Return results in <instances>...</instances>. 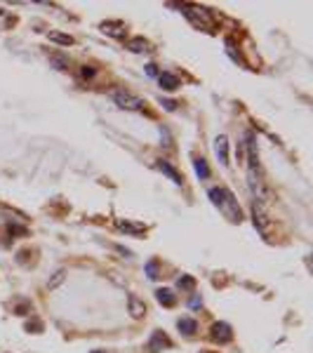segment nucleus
Wrapping results in <instances>:
<instances>
[{"instance_id":"obj_1","label":"nucleus","mask_w":313,"mask_h":353,"mask_svg":"<svg viewBox=\"0 0 313 353\" xmlns=\"http://www.w3.org/2000/svg\"><path fill=\"white\" fill-rule=\"evenodd\" d=\"M210 200L217 205L219 210L224 212V217L229 219V221H233V224H240L243 221V212H240V205H238V200L233 198V193L229 189H210Z\"/></svg>"},{"instance_id":"obj_2","label":"nucleus","mask_w":313,"mask_h":353,"mask_svg":"<svg viewBox=\"0 0 313 353\" xmlns=\"http://www.w3.org/2000/svg\"><path fill=\"white\" fill-rule=\"evenodd\" d=\"M179 10L184 12V17H186L196 28H200V31H212V28H215V17L207 12L205 7L186 5V2H184V5H179Z\"/></svg>"},{"instance_id":"obj_3","label":"nucleus","mask_w":313,"mask_h":353,"mask_svg":"<svg viewBox=\"0 0 313 353\" xmlns=\"http://www.w3.org/2000/svg\"><path fill=\"white\" fill-rule=\"evenodd\" d=\"M247 186H250V193H252V200L266 205L271 200V193L266 189V184L261 181V175L254 172V170H247Z\"/></svg>"},{"instance_id":"obj_4","label":"nucleus","mask_w":313,"mask_h":353,"mask_svg":"<svg viewBox=\"0 0 313 353\" xmlns=\"http://www.w3.org/2000/svg\"><path fill=\"white\" fill-rule=\"evenodd\" d=\"M111 99L116 101V106H120V109H125V111L144 109V99L132 95V92H127V90H113V92H111Z\"/></svg>"},{"instance_id":"obj_5","label":"nucleus","mask_w":313,"mask_h":353,"mask_svg":"<svg viewBox=\"0 0 313 353\" xmlns=\"http://www.w3.org/2000/svg\"><path fill=\"white\" fill-rule=\"evenodd\" d=\"M252 221H254L257 231L261 233L264 238H269V235H271L273 226H271V219H269V215H266V205L252 200Z\"/></svg>"},{"instance_id":"obj_6","label":"nucleus","mask_w":313,"mask_h":353,"mask_svg":"<svg viewBox=\"0 0 313 353\" xmlns=\"http://www.w3.org/2000/svg\"><path fill=\"white\" fill-rule=\"evenodd\" d=\"M210 339L215 344H229L233 339V330L229 323H215L210 327Z\"/></svg>"},{"instance_id":"obj_7","label":"nucleus","mask_w":313,"mask_h":353,"mask_svg":"<svg viewBox=\"0 0 313 353\" xmlns=\"http://www.w3.org/2000/svg\"><path fill=\"white\" fill-rule=\"evenodd\" d=\"M245 151H247V163L250 167L247 170H254L259 172V153H257V141H254V132H245Z\"/></svg>"},{"instance_id":"obj_8","label":"nucleus","mask_w":313,"mask_h":353,"mask_svg":"<svg viewBox=\"0 0 313 353\" xmlns=\"http://www.w3.org/2000/svg\"><path fill=\"white\" fill-rule=\"evenodd\" d=\"M127 309H130V315H132L135 320H141V318L146 315V304L137 297V294H130V297H127Z\"/></svg>"},{"instance_id":"obj_9","label":"nucleus","mask_w":313,"mask_h":353,"mask_svg":"<svg viewBox=\"0 0 313 353\" xmlns=\"http://www.w3.org/2000/svg\"><path fill=\"white\" fill-rule=\"evenodd\" d=\"M215 153H217L219 163L229 165V137L226 135H219L217 139H215Z\"/></svg>"},{"instance_id":"obj_10","label":"nucleus","mask_w":313,"mask_h":353,"mask_svg":"<svg viewBox=\"0 0 313 353\" xmlns=\"http://www.w3.org/2000/svg\"><path fill=\"white\" fill-rule=\"evenodd\" d=\"M99 28H101V33H106L111 38H125V33H127L123 21H104Z\"/></svg>"},{"instance_id":"obj_11","label":"nucleus","mask_w":313,"mask_h":353,"mask_svg":"<svg viewBox=\"0 0 313 353\" xmlns=\"http://www.w3.org/2000/svg\"><path fill=\"white\" fill-rule=\"evenodd\" d=\"M116 229L123 233H130V235H139V233L146 231L144 224H135V221H130V219H116Z\"/></svg>"},{"instance_id":"obj_12","label":"nucleus","mask_w":313,"mask_h":353,"mask_svg":"<svg viewBox=\"0 0 313 353\" xmlns=\"http://www.w3.org/2000/svg\"><path fill=\"white\" fill-rule=\"evenodd\" d=\"M156 167H158V170H160V172H163L165 176H170V179H172V181H175L177 186H181V184H184V176L179 175L177 170H175L172 165L167 163V160H158V163H156Z\"/></svg>"},{"instance_id":"obj_13","label":"nucleus","mask_w":313,"mask_h":353,"mask_svg":"<svg viewBox=\"0 0 313 353\" xmlns=\"http://www.w3.org/2000/svg\"><path fill=\"white\" fill-rule=\"evenodd\" d=\"M170 346H172L170 337H165L163 332H153V337H151V341H149L151 351H163V349H170Z\"/></svg>"},{"instance_id":"obj_14","label":"nucleus","mask_w":313,"mask_h":353,"mask_svg":"<svg viewBox=\"0 0 313 353\" xmlns=\"http://www.w3.org/2000/svg\"><path fill=\"white\" fill-rule=\"evenodd\" d=\"M158 82H160V87L167 90V92L179 90V78L175 76V73H160V76H158Z\"/></svg>"},{"instance_id":"obj_15","label":"nucleus","mask_w":313,"mask_h":353,"mask_svg":"<svg viewBox=\"0 0 313 353\" xmlns=\"http://www.w3.org/2000/svg\"><path fill=\"white\" fill-rule=\"evenodd\" d=\"M156 299H158V304H163V306H167V309H172V306L177 304L175 292H172V290H167V287L158 290V292H156Z\"/></svg>"},{"instance_id":"obj_16","label":"nucleus","mask_w":313,"mask_h":353,"mask_svg":"<svg viewBox=\"0 0 313 353\" xmlns=\"http://www.w3.org/2000/svg\"><path fill=\"white\" fill-rule=\"evenodd\" d=\"M125 47L130 50V52H135V55H141V52H149V40H144V38H132V40L125 42Z\"/></svg>"},{"instance_id":"obj_17","label":"nucleus","mask_w":313,"mask_h":353,"mask_svg":"<svg viewBox=\"0 0 313 353\" xmlns=\"http://www.w3.org/2000/svg\"><path fill=\"white\" fill-rule=\"evenodd\" d=\"M177 327L184 332V334H193L196 330H198V323L193 320V318H179L177 320Z\"/></svg>"},{"instance_id":"obj_18","label":"nucleus","mask_w":313,"mask_h":353,"mask_svg":"<svg viewBox=\"0 0 313 353\" xmlns=\"http://www.w3.org/2000/svg\"><path fill=\"white\" fill-rule=\"evenodd\" d=\"M64 280H66V269H57V271L52 273V278L47 280V287H50V290H57Z\"/></svg>"},{"instance_id":"obj_19","label":"nucleus","mask_w":313,"mask_h":353,"mask_svg":"<svg viewBox=\"0 0 313 353\" xmlns=\"http://www.w3.org/2000/svg\"><path fill=\"white\" fill-rule=\"evenodd\" d=\"M193 167H196V175L200 176V179H207V176H210V167H207V163H205L203 158H196V160H193Z\"/></svg>"},{"instance_id":"obj_20","label":"nucleus","mask_w":313,"mask_h":353,"mask_svg":"<svg viewBox=\"0 0 313 353\" xmlns=\"http://www.w3.org/2000/svg\"><path fill=\"white\" fill-rule=\"evenodd\" d=\"M47 59H50V64H52L57 71H66L68 68V59H64L61 55H50Z\"/></svg>"},{"instance_id":"obj_21","label":"nucleus","mask_w":313,"mask_h":353,"mask_svg":"<svg viewBox=\"0 0 313 353\" xmlns=\"http://www.w3.org/2000/svg\"><path fill=\"white\" fill-rule=\"evenodd\" d=\"M50 40L59 42V45H73V38L66 36V33H50Z\"/></svg>"},{"instance_id":"obj_22","label":"nucleus","mask_w":313,"mask_h":353,"mask_svg":"<svg viewBox=\"0 0 313 353\" xmlns=\"http://www.w3.org/2000/svg\"><path fill=\"white\" fill-rule=\"evenodd\" d=\"M177 285L181 287V290H193V287H196V280H193L191 275H179Z\"/></svg>"},{"instance_id":"obj_23","label":"nucleus","mask_w":313,"mask_h":353,"mask_svg":"<svg viewBox=\"0 0 313 353\" xmlns=\"http://www.w3.org/2000/svg\"><path fill=\"white\" fill-rule=\"evenodd\" d=\"M146 273H149L151 280L158 278V266H156V261H149V264H146Z\"/></svg>"},{"instance_id":"obj_24","label":"nucleus","mask_w":313,"mask_h":353,"mask_svg":"<svg viewBox=\"0 0 313 353\" xmlns=\"http://www.w3.org/2000/svg\"><path fill=\"white\" fill-rule=\"evenodd\" d=\"M189 306H191V309H198V306H203V299H200V294H193V297H191V301H189Z\"/></svg>"},{"instance_id":"obj_25","label":"nucleus","mask_w":313,"mask_h":353,"mask_svg":"<svg viewBox=\"0 0 313 353\" xmlns=\"http://www.w3.org/2000/svg\"><path fill=\"white\" fill-rule=\"evenodd\" d=\"M160 104L165 106V111H175V109H177V101H172V99H160Z\"/></svg>"},{"instance_id":"obj_26","label":"nucleus","mask_w":313,"mask_h":353,"mask_svg":"<svg viewBox=\"0 0 313 353\" xmlns=\"http://www.w3.org/2000/svg\"><path fill=\"white\" fill-rule=\"evenodd\" d=\"M80 76H82V78H92V76H95V68H92V66H82L80 68Z\"/></svg>"},{"instance_id":"obj_27","label":"nucleus","mask_w":313,"mask_h":353,"mask_svg":"<svg viewBox=\"0 0 313 353\" xmlns=\"http://www.w3.org/2000/svg\"><path fill=\"white\" fill-rule=\"evenodd\" d=\"M116 250H118V252H120V255H125V257H132V252H130V250H125V247H120V245H118V247H116Z\"/></svg>"},{"instance_id":"obj_28","label":"nucleus","mask_w":313,"mask_h":353,"mask_svg":"<svg viewBox=\"0 0 313 353\" xmlns=\"http://www.w3.org/2000/svg\"><path fill=\"white\" fill-rule=\"evenodd\" d=\"M146 73H149V76H156V66H153V64H149V66H146Z\"/></svg>"},{"instance_id":"obj_29","label":"nucleus","mask_w":313,"mask_h":353,"mask_svg":"<svg viewBox=\"0 0 313 353\" xmlns=\"http://www.w3.org/2000/svg\"><path fill=\"white\" fill-rule=\"evenodd\" d=\"M92 353H106V351H92Z\"/></svg>"}]
</instances>
